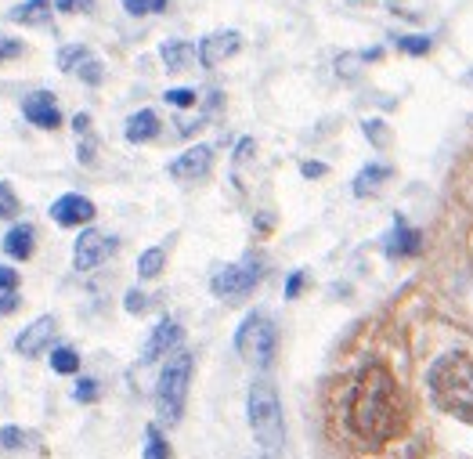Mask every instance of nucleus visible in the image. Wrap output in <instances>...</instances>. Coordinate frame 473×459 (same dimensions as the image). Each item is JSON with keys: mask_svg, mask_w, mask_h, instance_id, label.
I'll return each instance as SVG.
<instances>
[{"mask_svg": "<svg viewBox=\"0 0 473 459\" xmlns=\"http://www.w3.org/2000/svg\"><path fill=\"white\" fill-rule=\"evenodd\" d=\"M145 459H170V445H167V438L159 434V427H149V431H145Z\"/></svg>", "mask_w": 473, "mask_h": 459, "instance_id": "obj_23", "label": "nucleus"}, {"mask_svg": "<svg viewBox=\"0 0 473 459\" xmlns=\"http://www.w3.org/2000/svg\"><path fill=\"white\" fill-rule=\"evenodd\" d=\"M423 250V235L416 228H408V221L397 214L394 217V228L386 232V243H383V254L386 257H416Z\"/></svg>", "mask_w": 473, "mask_h": 459, "instance_id": "obj_13", "label": "nucleus"}, {"mask_svg": "<svg viewBox=\"0 0 473 459\" xmlns=\"http://www.w3.org/2000/svg\"><path fill=\"white\" fill-rule=\"evenodd\" d=\"M73 73H77L84 84H91V88H98V84L105 80V73H101V62H98L91 51H84V55H80V62L73 66Z\"/></svg>", "mask_w": 473, "mask_h": 459, "instance_id": "obj_21", "label": "nucleus"}, {"mask_svg": "<svg viewBox=\"0 0 473 459\" xmlns=\"http://www.w3.org/2000/svg\"><path fill=\"white\" fill-rule=\"evenodd\" d=\"M191 369H195V359H191L189 351H178V355L163 366V372H159V383H156V412H159V423H163V427H174V423H181V416H185Z\"/></svg>", "mask_w": 473, "mask_h": 459, "instance_id": "obj_4", "label": "nucleus"}, {"mask_svg": "<svg viewBox=\"0 0 473 459\" xmlns=\"http://www.w3.org/2000/svg\"><path fill=\"white\" fill-rule=\"evenodd\" d=\"M213 167V149L210 145H191L189 152H181L174 163H170V178L178 182H199L206 178Z\"/></svg>", "mask_w": 473, "mask_h": 459, "instance_id": "obj_12", "label": "nucleus"}, {"mask_svg": "<svg viewBox=\"0 0 473 459\" xmlns=\"http://www.w3.org/2000/svg\"><path fill=\"white\" fill-rule=\"evenodd\" d=\"M18 210H22V203H18L15 188L7 182H0V217H18Z\"/></svg>", "mask_w": 473, "mask_h": 459, "instance_id": "obj_27", "label": "nucleus"}, {"mask_svg": "<svg viewBox=\"0 0 473 459\" xmlns=\"http://www.w3.org/2000/svg\"><path fill=\"white\" fill-rule=\"evenodd\" d=\"M239 47H242V37L235 33V29H221V33H210L202 44H199V62L206 66V69H213V66H221V62H228L231 55H239Z\"/></svg>", "mask_w": 473, "mask_h": 459, "instance_id": "obj_9", "label": "nucleus"}, {"mask_svg": "<svg viewBox=\"0 0 473 459\" xmlns=\"http://www.w3.org/2000/svg\"><path fill=\"white\" fill-rule=\"evenodd\" d=\"M300 171H303V178H322V174H325V163H303Z\"/></svg>", "mask_w": 473, "mask_h": 459, "instance_id": "obj_38", "label": "nucleus"}, {"mask_svg": "<svg viewBox=\"0 0 473 459\" xmlns=\"http://www.w3.org/2000/svg\"><path fill=\"white\" fill-rule=\"evenodd\" d=\"M303 282H307V276H303V272H293V276H289V282H285V297L293 300V297L303 289Z\"/></svg>", "mask_w": 473, "mask_h": 459, "instance_id": "obj_35", "label": "nucleus"}, {"mask_svg": "<svg viewBox=\"0 0 473 459\" xmlns=\"http://www.w3.org/2000/svg\"><path fill=\"white\" fill-rule=\"evenodd\" d=\"M55 333H58V322H55L51 315H40L33 326H26V329L15 337V351H18L22 359H33V355H40V351L55 340Z\"/></svg>", "mask_w": 473, "mask_h": 459, "instance_id": "obj_10", "label": "nucleus"}, {"mask_svg": "<svg viewBox=\"0 0 473 459\" xmlns=\"http://www.w3.org/2000/svg\"><path fill=\"white\" fill-rule=\"evenodd\" d=\"M51 221H55V224H62V228L91 224V221H95V203H91L87 195H77V192H69V195L55 199V206H51Z\"/></svg>", "mask_w": 473, "mask_h": 459, "instance_id": "obj_8", "label": "nucleus"}, {"mask_svg": "<svg viewBox=\"0 0 473 459\" xmlns=\"http://www.w3.org/2000/svg\"><path fill=\"white\" fill-rule=\"evenodd\" d=\"M127 311H130V315H141V311H145V293H141V289H130V293H127Z\"/></svg>", "mask_w": 473, "mask_h": 459, "instance_id": "obj_34", "label": "nucleus"}, {"mask_svg": "<svg viewBox=\"0 0 473 459\" xmlns=\"http://www.w3.org/2000/svg\"><path fill=\"white\" fill-rule=\"evenodd\" d=\"M127 141L130 145H145V141H152L156 134H159V116L152 112V109H138L130 120H127Z\"/></svg>", "mask_w": 473, "mask_h": 459, "instance_id": "obj_15", "label": "nucleus"}, {"mask_svg": "<svg viewBox=\"0 0 473 459\" xmlns=\"http://www.w3.org/2000/svg\"><path fill=\"white\" fill-rule=\"evenodd\" d=\"M33 243H36L33 224H15V228L4 235V254H7L11 261H29V257H33Z\"/></svg>", "mask_w": 473, "mask_h": 459, "instance_id": "obj_16", "label": "nucleus"}, {"mask_svg": "<svg viewBox=\"0 0 473 459\" xmlns=\"http://www.w3.org/2000/svg\"><path fill=\"white\" fill-rule=\"evenodd\" d=\"M18 289V272L15 268H0V293H15Z\"/></svg>", "mask_w": 473, "mask_h": 459, "instance_id": "obj_33", "label": "nucleus"}, {"mask_svg": "<svg viewBox=\"0 0 473 459\" xmlns=\"http://www.w3.org/2000/svg\"><path fill=\"white\" fill-rule=\"evenodd\" d=\"M347 423L358 438L365 442H390L401 434L405 427V398L397 391V380L390 376V369L369 366L355 391H351V402H347Z\"/></svg>", "mask_w": 473, "mask_h": 459, "instance_id": "obj_1", "label": "nucleus"}, {"mask_svg": "<svg viewBox=\"0 0 473 459\" xmlns=\"http://www.w3.org/2000/svg\"><path fill=\"white\" fill-rule=\"evenodd\" d=\"M22 112L33 127H44V130H58L62 127V109L55 101L51 91H33L26 101H22Z\"/></svg>", "mask_w": 473, "mask_h": 459, "instance_id": "obj_11", "label": "nucleus"}, {"mask_svg": "<svg viewBox=\"0 0 473 459\" xmlns=\"http://www.w3.org/2000/svg\"><path fill=\"white\" fill-rule=\"evenodd\" d=\"M159 58H163V66H167L170 73H181V69H189L191 66L195 51H191L189 40H167V44L159 47Z\"/></svg>", "mask_w": 473, "mask_h": 459, "instance_id": "obj_19", "label": "nucleus"}, {"mask_svg": "<svg viewBox=\"0 0 473 459\" xmlns=\"http://www.w3.org/2000/svg\"><path fill=\"white\" fill-rule=\"evenodd\" d=\"M7 18L18 22V26H44L51 18V0H26V4L11 7Z\"/></svg>", "mask_w": 473, "mask_h": 459, "instance_id": "obj_17", "label": "nucleus"}, {"mask_svg": "<svg viewBox=\"0 0 473 459\" xmlns=\"http://www.w3.org/2000/svg\"><path fill=\"white\" fill-rule=\"evenodd\" d=\"M379 127H383V123H379V120H369V123H365V134H369V138H373V141H376V145H383V141H386V138H383V130H379Z\"/></svg>", "mask_w": 473, "mask_h": 459, "instance_id": "obj_37", "label": "nucleus"}, {"mask_svg": "<svg viewBox=\"0 0 473 459\" xmlns=\"http://www.w3.org/2000/svg\"><path fill=\"white\" fill-rule=\"evenodd\" d=\"M116 250H119V239H116V235H105V232H98V228H87V232L77 239L73 265H77V272H95Z\"/></svg>", "mask_w": 473, "mask_h": 459, "instance_id": "obj_7", "label": "nucleus"}, {"mask_svg": "<svg viewBox=\"0 0 473 459\" xmlns=\"http://www.w3.org/2000/svg\"><path fill=\"white\" fill-rule=\"evenodd\" d=\"M181 326L174 322V318H163L156 329H152V337H149V344H145V362H156V359H163L167 351H178V344H181Z\"/></svg>", "mask_w": 473, "mask_h": 459, "instance_id": "obj_14", "label": "nucleus"}, {"mask_svg": "<svg viewBox=\"0 0 473 459\" xmlns=\"http://www.w3.org/2000/svg\"><path fill=\"white\" fill-rule=\"evenodd\" d=\"M22 44L18 40H11V37H0V62H7V58H22Z\"/></svg>", "mask_w": 473, "mask_h": 459, "instance_id": "obj_31", "label": "nucleus"}, {"mask_svg": "<svg viewBox=\"0 0 473 459\" xmlns=\"http://www.w3.org/2000/svg\"><path fill=\"white\" fill-rule=\"evenodd\" d=\"M427 387L437 409L473 427V359L467 351H445L427 372Z\"/></svg>", "mask_w": 473, "mask_h": 459, "instance_id": "obj_2", "label": "nucleus"}, {"mask_svg": "<svg viewBox=\"0 0 473 459\" xmlns=\"http://www.w3.org/2000/svg\"><path fill=\"white\" fill-rule=\"evenodd\" d=\"M84 51H87V47H80V44H77V47H62V51H58V66H62L66 73H73V66L80 62Z\"/></svg>", "mask_w": 473, "mask_h": 459, "instance_id": "obj_29", "label": "nucleus"}, {"mask_svg": "<svg viewBox=\"0 0 473 459\" xmlns=\"http://www.w3.org/2000/svg\"><path fill=\"white\" fill-rule=\"evenodd\" d=\"M98 394H101V391H98L95 380H80V383H77V391H73V398H77V402H95Z\"/></svg>", "mask_w": 473, "mask_h": 459, "instance_id": "obj_30", "label": "nucleus"}, {"mask_svg": "<svg viewBox=\"0 0 473 459\" xmlns=\"http://www.w3.org/2000/svg\"><path fill=\"white\" fill-rule=\"evenodd\" d=\"M26 445H29V434H26L22 427H4V431H0V449L15 453V449H26Z\"/></svg>", "mask_w": 473, "mask_h": 459, "instance_id": "obj_25", "label": "nucleus"}, {"mask_svg": "<svg viewBox=\"0 0 473 459\" xmlns=\"http://www.w3.org/2000/svg\"><path fill=\"white\" fill-rule=\"evenodd\" d=\"M73 127H77V134H87V127H91V116H87V112H80V116L73 120Z\"/></svg>", "mask_w": 473, "mask_h": 459, "instance_id": "obj_39", "label": "nucleus"}, {"mask_svg": "<svg viewBox=\"0 0 473 459\" xmlns=\"http://www.w3.org/2000/svg\"><path fill=\"white\" fill-rule=\"evenodd\" d=\"M91 7H95V0H58V11H69V15H80Z\"/></svg>", "mask_w": 473, "mask_h": 459, "instance_id": "obj_32", "label": "nucleus"}, {"mask_svg": "<svg viewBox=\"0 0 473 459\" xmlns=\"http://www.w3.org/2000/svg\"><path fill=\"white\" fill-rule=\"evenodd\" d=\"M167 4L170 0H123V7L130 11V15H159V11H167Z\"/></svg>", "mask_w": 473, "mask_h": 459, "instance_id": "obj_26", "label": "nucleus"}, {"mask_svg": "<svg viewBox=\"0 0 473 459\" xmlns=\"http://www.w3.org/2000/svg\"><path fill=\"white\" fill-rule=\"evenodd\" d=\"M163 265H167V250H163V246H152V250H145V254L138 257V276L156 278L163 272Z\"/></svg>", "mask_w": 473, "mask_h": 459, "instance_id": "obj_20", "label": "nucleus"}, {"mask_svg": "<svg viewBox=\"0 0 473 459\" xmlns=\"http://www.w3.org/2000/svg\"><path fill=\"white\" fill-rule=\"evenodd\" d=\"M261 276H264L261 257H257V254H246V257H242V261H235V265L217 268L213 278H210V289H213L221 300H239V297H246V293H253V289H257Z\"/></svg>", "mask_w": 473, "mask_h": 459, "instance_id": "obj_6", "label": "nucleus"}, {"mask_svg": "<svg viewBox=\"0 0 473 459\" xmlns=\"http://www.w3.org/2000/svg\"><path fill=\"white\" fill-rule=\"evenodd\" d=\"M18 311V289L15 293H0V315H11Z\"/></svg>", "mask_w": 473, "mask_h": 459, "instance_id": "obj_36", "label": "nucleus"}, {"mask_svg": "<svg viewBox=\"0 0 473 459\" xmlns=\"http://www.w3.org/2000/svg\"><path fill=\"white\" fill-rule=\"evenodd\" d=\"M246 412H250V431L257 438V445L275 456L285 445V416H283V398L275 391L272 380H253L250 394H246Z\"/></svg>", "mask_w": 473, "mask_h": 459, "instance_id": "obj_3", "label": "nucleus"}, {"mask_svg": "<svg viewBox=\"0 0 473 459\" xmlns=\"http://www.w3.org/2000/svg\"><path fill=\"white\" fill-rule=\"evenodd\" d=\"M386 178H390V167H383V163H369V167H362L358 178H355V195H358V199L376 195L379 188L386 184Z\"/></svg>", "mask_w": 473, "mask_h": 459, "instance_id": "obj_18", "label": "nucleus"}, {"mask_svg": "<svg viewBox=\"0 0 473 459\" xmlns=\"http://www.w3.org/2000/svg\"><path fill=\"white\" fill-rule=\"evenodd\" d=\"M275 344H279V337H275V326L268 322L264 311H250L235 329V351L242 355V362H250L253 369L272 366Z\"/></svg>", "mask_w": 473, "mask_h": 459, "instance_id": "obj_5", "label": "nucleus"}, {"mask_svg": "<svg viewBox=\"0 0 473 459\" xmlns=\"http://www.w3.org/2000/svg\"><path fill=\"white\" fill-rule=\"evenodd\" d=\"M170 105H178V109H191L195 105V91L191 88H174V91H167L163 94Z\"/></svg>", "mask_w": 473, "mask_h": 459, "instance_id": "obj_28", "label": "nucleus"}, {"mask_svg": "<svg viewBox=\"0 0 473 459\" xmlns=\"http://www.w3.org/2000/svg\"><path fill=\"white\" fill-rule=\"evenodd\" d=\"M51 369L62 372V376H73V372L80 369V355H77L73 348H55V351H51Z\"/></svg>", "mask_w": 473, "mask_h": 459, "instance_id": "obj_22", "label": "nucleus"}, {"mask_svg": "<svg viewBox=\"0 0 473 459\" xmlns=\"http://www.w3.org/2000/svg\"><path fill=\"white\" fill-rule=\"evenodd\" d=\"M394 40H397V47L405 55H427L434 47V37H427V33H419V37H394Z\"/></svg>", "mask_w": 473, "mask_h": 459, "instance_id": "obj_24", "label": "nucleus"}]
</instances>
